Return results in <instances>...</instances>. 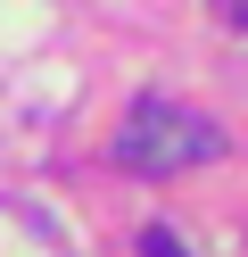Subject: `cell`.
<instances>
[{
  "mask_svg": "<svg viewBox=\"0 0 248 257\" xmlns=\"http://www.w3.org/2000/svg\"><path fill=\"white\" fill-rule=\"evenodd\" d=\"M207 158H223V124L190 116L174 100H141L116 133V166H132V174H190Z\"/></svg>",
  "mask_w": 248,
  "mask_h": 257,
  "instance_id": "obj_1",
  "label": "cell"
},
{
  "mask_svg": "<svg viewBox=\"0 0 248 257\" xmlns=\"http://www.w3.org/2000/svg\"><path fill=\"white\" fill-rule=\"evenodd\" d=\"M141 257H190V249H182L165 224H149V232H141Z\"/></svg>",
  "mask_w": 248,
  "mask_h": 257,
  "instance_id": "obj_2",
  "label": "cell"
},
{
  "mask_svg": "<svg viewBox=\"0 0 248 257\" xmlns=\"http://www.w3.org/2000/svg\"><path fill=\"white\" fill-rule=\"evenodd\" d=\"M223 9H231V17H240V25H248V0H223Z\"/></svg>",
  "mask_w": 248,
  "mask_h": 257,
  "instance_id": "obj_3",
  "label": "cell"
}]
</instances>
